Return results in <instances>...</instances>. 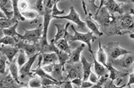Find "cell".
<instances>
[{"label":"cell","mask_w":134,"mask_h":88,"mask_svg":"<svg viewBox=\"0 0 134 88\" xmlns=\"http://www.w3.org/2000/svg\"><path fill=\"white\" fill-rule=\"evenodd\" d=\"M71 28L74 32V35H72L70 33H68V31L66 32L65 37L68 41L69 44H71L74 41H82V42L86 43L88 46V51L91 52V54H93L92 51V48H91V42L94 41L95 40L97 39V36L94 35L92 32H87L86 33H79L78 31L76 30L75 27L73 25H71Z\"/></svg>","instance_id":"obj_1"},{"label":"cell","mask_w":134,"mask_h":88,"mask_svg":"<svg viewBox=\"0 0 134 88\" xmlns=\"http://www.w3.org/2000/svg\"><path fill=\"white\" fill-rule=\"evenodd\" d=\"M108 57L107 63H111L126 54H131V51L121 48L118 42H109L103 47Z\"/></svg>","instance_id":"obj_2"},{"label":"cell","mask_w":134,"mask_h":88,"mask_svg":"<svg viewBox=\"0 0 134 88\" xmlns=\"http://www.w3.org/2000/svg\"><path fill=\"white\" fill-rule=\"evenodd\" d=\"M118 20L119 29L115 35H124L134 31V19L131 14H122L119 16Z\"/></svg>","instance_id":"obj_3"},{"label":"cell","mask_w":134,"mask_h":88,"mask_svg":"<svg viewBox=\"0 0 134 88\" xmlns=\"http://www.w3.org/2000/svg\"><path fill=\"white\" fill-rule=\"evenodd\" d=\"M65 72H67L65 80H72L75 79H83L82 64L81 61L78 63L67 62L64 66Z\"/></svg>","instance_id":"obj_4"},{"label":"cell","mask_w":134,"mask_h":88,"mask_svg":"<svg viewBox=\"0 0 134 88\" xmlns=\"http://www.w3.org/2000/svg\"><path fill=\"white\" fill-rule=\"evenodd\" d=\"M24 35L21 36L20 39L24 41H28L30 43H39L42 39L43 34V24H40L36 28L33 30L23 29Z\"/></svg>","instance_id":"obj_5"},{"label":"cell","mask_w":134,"mask_h":88,"mask_svg":"<svg viewBox=\"0 0 134 88\" xmlns=\"http://www.w3.org/2000/svg\"><path fill=\"white\" fill-rule=\"evenodd\" d=\"M53 18H55V19H67L69 21H71L73 22V23H75L77 26V28L79 29H80L81 30L84 31L86 30V23L81 20L79 14L77 12L76 10H75V8H74V6H71L70 7V11H69V13L68 15L64 16H59V17H55Z\"/></svg>","instance_id":"obj_6"},{"label":"cell","mask_w":134,"mask_h":88,"mask_svg":"<svg viewBox=\"0 0 134 88\" xmlns=\"http://www.w3.org/2000/svg\"><path fill=\"white\" fill-rule=\"evenodd\" d=\"M19 50H23L28 56V57L33 56L37 53H40L39 43H30L28 41H24L19 39L15 46Z\"/></svg>","instance_id":"obj_7"},{"label":"cell","mask_w":134,"mask_h":88,"mask_svg":"<svg viewBox=\"0 0 134 88\" xmlns=\"http://www.w3.org/2000/svg\"><path fill=\"white\" fill-rule=\"evenodd\" d=\"M133 63L134 54H129L122 56V57L119 58L110 64H111L116 69L122 70V71H124V70L129 68Z\"/></svg>","instance_id":"obj_8"},{"label":"cell","mask_w":134,"mask_h":88,"mask_svg":"<svg viewBox=\"0 0 134 88\" xmlns=\"http://www.w3.org/2000/svg\"><path fill=\"white\" fill-rule=\"evenodd\" d=\"M40 54V53H37L33 55V56L29 57L28 61L22 67L19 68V77L21 79H24L26 77H34V74H33V72H32L31 67H32V65H33V63H35V60H36L37 58L38 57Z\"/></svg>","instance_id":"obj_9"},{"label":"cell","mask_w":134,"mask_h":88,"mask_svg":"<svg viewBox=\"0 0 134 88\" xmlns=\"http://www.w3.org/2000/svg\"><path fill=\"white\" fill-rule=\"evenodd\" d=\"M92 15L93 14L91 12L88 13L84 22L86 23V27L90 29L91 32H92L94 35L98 36H102L104 35V33L100 30V26L98 25V23H96L95 20L93 19Z\"/></svg>","instance_id":"obj_10"},{"label":"cell","mask_w":134,"mask_h":88,"mask_svg":"<svg viewBox=\"0 0 134 88\" xmlns=\"http://www.w3.org/2000/svg\"><path fill=\"white\" fill-rule=\"evenodd\" d=\"M19 50L17 47H13V46H5L2 45L0 48V52L1 54L6 56V58L8 59V61L9 63L13 61L14 57L17 53H19Z\"/></svg>","instance_id":"obj_11"},{"label":"cell","mask_w":134,"mask_h":88,"mask_svg":"<svg viewBox=\"0 0 134 88\" xmlns=\"http://www.w3.org/2000/svg\"><path fill=\"white\" fill-rule=\"evenodd\" d=\"M65 70L59 63L52 64V70L50 73L53 79L59 82H63L65 80V77L63 75Z\"/></svg>","instance_id":"obj_12"},{"label":"cell","mask_w":134,"mask_h":88,"mask_svg":"<svg viewBox=\"0 0 134 88\" xmlns=\"http://www.w3.org/2000/svg\"><path fill=\"white\" fill-rule=\"evenodd\" d=\"M107 68L109 72V79L113 81L115 80H119L120 83L122 81V78L128 75V73L126 72L116 69L110 63H107Z\"/></svg>","instance_id":"obj_13"},{"label":"cell","mask_w":134,"mask_h":88,"mask_svg":"<svg viewBox=\"0 0 134 88\" xmlns=\"http://www.w3.org/2000/svg\"><path fill=\"white\" fill-rule=\"evenodd\" d=\"M1 11L6 15L7 19H13L14 16L13 2L10 0H1L0 1Z\"/></svg>","instance_id":"obj_14"},{"label":"cell","mask_w":134,"mask_h":88,"mask_svg":"<svg viewBox=\"0 0 134 88\" xmlns=\"http://www.w3.org/2000/svg\"><path fill=\"white\" fill-rule=\"evenodd\" d=\"M104 6L111 15H114L115 13H118L120 15H122L123 14V10L121 8V5L113 0L104 1Z\"/></svg>","instance_id":"obj_15"},{"label":"cell","mask_w":134,"mask_h":88,"mask_svg":"<svg viewBox=\"0 0 134 88\" xmlns=\"http://www.w3.org/2000/svg\"><path fill=\"white\" fill-rule=\"evenodd\" d=\"M70 25H71L70 22H68L66 25L62 24V23H55V26L57 28V33H56L53 39L51 40L52 43L55 44L56 42H58V41L60 40L61 39L64 38L65 36L66 32L68 30V28Z\"/></svg>","instance_id":"obj_16"},{"label":"cell","mask_w":134,"mask_h":88,"mask_svg":"<svg viewBox=\"0 0 134 88\" xmlns=\"http://www.w3.org/2000/svg\"><path fill=\"white\" fill-rule=\"evenodd\" d=\"M93 59V67H94V71H95V74L98 77V78L100 79L102 77H109V74H108V69L107 67L103 65L102 63H99L98 61V60H96V58L94 56V54H91Z\"/></svg>","instance_id":"obj_17"},{"label":"cell","mask_w":134,"mask_h":88,"mask_svg":"<svg viewBox=\"0 0 134 88\" xmlns=\"http://www.w3.org/2000/svg\"><path fill=\"white\" fill-rule=\"evenodd\" d=\"M80 61L82 64L83 69V81H86L88 80L89 76L91 73V67L93 66V62H88L86 57L84 56H81Z\"/></svg>","instance_id":"obj_18"},{"label":"cell","mask_w":134,"mask_h":88,"mask_svg":"<svg viewBox=\"0 0 134 88\" xmlns=\"http://www.w3.org/2000/svg\"><path fill=\"white\" fill-rule=\"evenodd\" d=\"M19 85L12 77L10 74L2 77L1 79V88H17Z\"/></svg>","instance_id":"obj_19"},{"label":"cell","mask_w":134,"mask_h":88,"mask_svg":"<svg viewBox=\"0 0 134 88\" xmlns=\"http://www.w3.org/2000/svg\"><path fill=\"white\" fill-rule=\"evenodd\" d=\"M59 61L58 54L55 52L42 54V66L57 63Z\"/></svg>","instance_id":"obj_20"},{"label":"cell","mask_w":134,"mask_h":88,"mask_svg":"<svg viewBox=\"0 0 134 88\" xmlns=\"http://www.w3.org/2000/svg\"><path fill=\"white\" fill-rule=\"evenodd\" d=\"M85 47V44L82 43L77 46L74 50H72L70 54V58L68 62L69 63H78L81 59V53L84 50Z\"/></svg>","instance_id":"obj_21"},{"label":"cell","mask_w":134,"mask_h":88,"mask_svg":"<svg viewBox=\"0 0 134 88\" xmlns=\"http://www.w3.org/2000/svg\"><path fill=\"white\" fill-rule=\"evenodd\" d=\"M8 70H9L10 74H11L12 77L15 79L16 82L18 84H22L20 81H19V70L18 69V65L17 63V60L14 59L13 61L11 63L8 62Z\"/></svg>","instance_id":"obj_22"},{"label":"cell","mask_w":134,"mask_h":88,"mask_svg":"<svg viewBox=\"0 0 134 88\" xmlns=\"http://www.w3.org/2000/svg\"><path fill=\"white\" fill-rule=\"evenodd\" d=\"M17 27H18V23H16L15 25L11 26L10 28H8L6 29H2V30H1V33H3L5 36H12V37H14V38L19 40L22 35L19 34L17 32Z\"/></svg>","instance_id":"obj_23"},{"label":"cell","mask_w":134,"mask_h":88,"mask_svg":"<svg viewBox=\"0 0 134 88\" xmlns=\"http://www.w3.org/2000/svg\"><path fill=\"white\" fill-rule=\"evenodd\" d=\"M98 45H99V48H98V52H97V60H98V61L99 63H102V65H104L107 67L108 61L107 55L105 51L104 50L103 47L102 46L100 41H99Z\"/></svg>","instance_id":"obj_24"},{"label":"cell","mask_w":134,"mask_h":88,"mask_svg":"<svg viewBox=\"0 0 134 88\" xmlns=\"http://www.w3.org/2000/svg\"><path fill=\"white\" fill-rule=\"evenodd\" d=\"M55 45L59 50L64 51L66 53L71 54V51H72L71 47H70V44L69 43L68 41L65 37L61 39L60 40L58 41V42H56Z\"/></svg>","instance_id":"obj_25"},{"label":"cell","mask_w":134,"mask_h":88,"mask_svg":"<svg viewBox=\"0 0 134 88\" xmlns=\"http://www.w3.org/2000/svg\"><path fill=\"white\" fill-rule=\"evenodd\" d=\"M13 2V12H14V16L13 18L18 21H25V18L24 17L22 14H21V11L19 8L18 6V3L19 1L18 0H13L12 1Z\"/></svg>","instance_id":"obj_26"},{"label":"cell","mask_w":134,"mask_h":88,"mask_svg":"<svg viewBox=\"0 0 134 88\" xmlns=\"http://www.w3.org/2000/svg\"><path fill=\"white\" fill-rule=\"evenodd\" d=\"M18 41H19L18 39L9 36H4V37H2L1 40H0V43L2 45L13 46V47H15Z\"/></svg>","instance_id":"obj_27"},{"label":"cell","mask_w":134,"mask_h":88,"mask_svg":"<svg viewBox=\"0 0 134 88\" xmlns=\"http://www.w3.org/2000/svg\"><path fill=\"white\" fill-rule=\"evenodd\" d=\"M19 21L15 19L14 18L13 19H1L0 20V27H1V30L2 29H6L8 28H10L13 26L15 25Z\"/></svg>","instance_id":"obj_28"},{"label":"cell","mask_w":134,"mask_h":88,"mask_svg":"<svg viewBox=\"0 0 134 88\" xmlns=\"http://www.w3.org/2000/svg\"><path fill=\"white\" fill-rule=\"evenodd\" d=\"M22 15L26 19L29 20H37L38 19L39 13L35 10H27L26 11L21 12Z\"/></svg>","instance_id":"obj_29"},{"label":"cell","mask_w":134,"mask_h":88,"mask_svg":"<svg viewBox=\"0 0 134 88\" xmlns=\"http://www.w3.org/2000/svg\"><path fill=\"white\" fill-rule=\"evenodd\" d=\"M17 63L19 67H21L29 60V57L23 50H19V55L17 58Z\"/></svg>","instance_id":"obj_30"},{"label":"cell","mask_w":134,"mask_h":88,"mask_svg":"<svg viewBox=\"0 0 134 88\" xmlns=\"http://www.w3.org/2000/svg\"><path fill=\"white\" fill-rule=\"evenodd\" d=\"M34 5L35 7V10L38 12L40 16H43L44 17L47 12L46 8L44 7V1H42V0L36 1Z\"/></svg>","instance_id":"obj_31"},{"label":"cell","mask_w":134,"mask_h":88,"mask_svg":"<svg viewBox=\"0 0 134 88\" xmlns=\"http://www.w3.org/2000/svg\"><path fill=\"white\" fill-rule=\"evenodd\" d=\"M58 59H59V63L62 65V67L64 68L65 64L69 61L70 58V54L59 50L58 54Z\"/></svg>","instance_id":"obj_32"},{"label":"cell","mask_w":134,"mask_h":88,"mask_svg":"<svg viewBox=\"0 0 134 88\" xmlns=\"http://www.w3.org/2000/svg\"><path fill=\"white\" fill-rule=\"evenodd\" d=\"M8 62V59L6 56L1 54L0 56V72H1V77H4L7 74L6 73V64Z\"/></svg>","instance_id":"obj_33"},{"label":"cell","mask_w":134,"mask_h":88,"mask_svg":"<svg viewBox=\"0 0 134 88\" xmlns=\"http://www.w3.org/2000/svg\"><path fill=\"white\" fill-rule=\"evenodd\" d=\"M29 87L31 88H40L42 87L40 77H33L29 81Z\"/></svg>","instance_id":"obj_34"},{"label":"cell","mask_w":134,"mask_h":88,"mask_svg":"<svg viewBox=\"0 0 134 88\" xmlns=\"http://www.w3.org/2000/svg\"><path fill=\"white\" fill-rule=\"evenodd\" d=\"M42 80V86H51V85H61L62 82H59L58 80H53L48 78H40Z\"/></svg>","instance_id":"obj_35"},{"label":"cell","mask_w":134,"mask_h":88,"mask_svg":"<svg viewBox=\"0 0 134 88\" xmlns=\"http://www.w3.org/2000/svg\"><path fill=\"white\" fill-rule=\"evenodd\" d=\"M59 2V1H57L55 4V5L53 6V8L52 9V15H53V17H59V16L62 15L65 13V10H60L58 9L57 5H58Z\"/></svg>","instance_id":"obj_36"},{"label":"cell","mask_w":134,"mask_h":88,"mask_svg":"<svg viewBox=\"0 0 134 88\" xmlns=\"http://www.w3.org/2000/svg\"><path fill=\"white\" fill-rule=\"evenodd\" d=\"M29 6H30V3L29 1H26V0L19 1V3H18V6H19L21 12H23L27 10H29L28 8H29Z\"/></svg>","instance_id":"obj_37"},{"label":"cell","mask_w":134,"mask_h":88,"mask_svg":"<svg viewBox=\"0 0 134 88\" xmlns=\"http://www.w3.org/2000/svg\"><path fill=\"white\" fill-rule=\"evenodd\" d=\"M126 86V85H122V86H117L113 83V80L110 79L109 80H107V81L104 83V85L102 88H124Z\"/></svg>","instance_id":"obj_38"},{"label":"cell","mask_w":134,"mask_h":88,"mask_svg":"<svg viewBox=\"0 0 134 88\" xmlns=\"http://www.w3.org/2000/svg\"><path fill=\"white\" fill-rule=\"evenodd\" d=\"M57 1H53V0H47V1H44V7L46 8V11H51L52 10L53 6L56 3Z\"/></svg>","instance_id":"obj_39"},{"label":"cell","mask_w":134,"mask_h":88,"mask_svg":"<svg viewBox=\"0 0 134 88\" xmlns=\"http://www.w3.org/2000/svg\"><path fill=\"white\" fill-rule=\"evenodd\" d=\"M59 87L60 88H74L71 80H64L63 82H62Z\"/></svg>","instance_id":"obj_40"},{"label":"cell","mask_w":134,"mask_h":88,"mask_svg":"<svg viewBox=\"0 0 134 88\" xmlns=\"http://www.w3.org/2000/svg\"><path fill=\"white\" fill-rule=\"evenodd\" d=\"M99 79H100L98 78V76H97V75H96L95 73H93V72H91L90 76H89V78H88V80H89V81H90L91 83H93V84H96V83L98 82Z\"/></svg>","instance_id":"obj_41"},{"label":"cell","mask_w":134,"mask_h":88,"mask_svg":"<svg viewBox=\"0 0 134 88\" xmlns=\"http://www.w3.org/2000/svg\"><path fill=\"white\" fill-rule=\"evenodd\" d=\"M93 86V83H91L90 81H82V85H81V88H91V87Z\"/></svg>","instance_id":"obj_42"},{"label":"cell","mask_w":134,"mask_h":88,"mask_svg":"<svg viewBox=\"0 0 134 88\" xmlns=\"http://www.w3.org/2000/svg\"><path fill=\"white\" fill-rule=\"evenodd\" d=\"M83 80L82 79H80V78H77V79H75L73 80H71V82L73 83V85H75L77 87H81V85H82V83Z\"/></svg>","instance_id":"obj_43"},{"label":"cell","mask_w":134,"mask_h":88,"mask_svg":"<svg viewBox=\"0 0 134 88\" xmlns=\"http://www.w3.org/2000/svg\"><path fill=\"white\" fill-rule=\"evenodd\" d=\"M129 76V80L128 83L126 84V86H131L132 85L134 84V74L133 73H131Z\"/></svg>","instance_id":"obj_44"},{"label":"cell","mask_w":134,"mask_h":88,"mask_svg":"<svg viewBox=\"0 0 134 88\" xmlns=\"http://www.w3.org/2000/svg\"><path fill=\"white\" fill-rule=\"evenodd\" d=\"M129 36H130L131 38L134 41V34H133V33H132V34H130V35H129Z\"/></svg>","instance_id":"obj_45"},{"label":"cell","mask_w":134,"mask_h":88,"mask_svg":"<svg viewBox=\"0 0 134 88\" xmlns=\"http://www.w3.org/2000/svg\"><path fill=\"white\" fill-rule=\"evenodd\" d=\"M126 88H132L131 86H126Z\"/></svg>","instance_id":"obj_46"},{"label":"cell","mask_w":134,"mask_h":88,"mask_svg":"<svg viewBox=\"0 0 134 88\" xmlns=\"http://www.w3.org/2000/svg\"><path fill=\"white\" fill-rule=\"evenodd\" d=\"M21 88H31V87H21Z\"/></svg>","instance_id":"obj_47"},{"label":"cell","mask_w":134,"mask_h":88,"mask_svg":"<svg viewBox=\"0 0 134 88\" xmlns=\"http://www.w3.org/2000/svg\"><path fill=\"white\" fill-rule=\"evenodd\" d=\"M133 10V11L134 12V8H133V9H132Z\"/></svg>","instance_id":"obj_48"},{"label":"cell","mask_w":134,"mask_h":88,"mask_svg":"<svg viewBox=\"0 0 134 88\" xmlns=\"http://www.w3.org/2000/svg\"><path fill=\"white\" fill-rule=\"evenodd\" d=\"M133 74H134V69H133Z\"/></svg>","instance_id":"obj_49"}]
</instances>
